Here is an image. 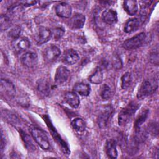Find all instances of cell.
I'll return each instance as SVG.
<instances>
[{
    "instance_id": "1",
    "label": "cell",
    "mask_w": 159,
    "mask_h": 159,
    "mask_svg": "<svg viewBox=\"0 0 159 159\" xmlns=\"http://www.w3.org/2000/svg\"><path fill=\"white\" fill-rule=\"evenodd\" d=\"M139 106L140 105L137 102L131 101L124 108H123L118 116L119 125L120 126L127 125L131 120Z\"/></svg>"
},
{
    "instance_id": "2",
    "label": "cell",
    "mask_w": 159,
    "mask_h": 159,
    "mask_svg": "<svg viewBox=\"0 0 159 159\" xmlns=\"http://www.w3.org/2000/svg\"><path fill=\"white\" fill-rule=\"evenodd\" d=\"M158 88V80L154 79L153 81L146 80L142 82L139 88L137 97L138 99H143L153 94Z\"/></svg>"
},
{
    "instance_id": "3",
    "label": "cell",
    "mask_w": 159,
    "mask_h": 159,
    "mask_svg": "<svg viewBox=\"0 0 159 159\" xmlns=\"http://www.w3.org/2000/svg\"><path fill=\"white\" fill-rule=\"evenodd\" d=\"M30 132L34 140L42 149L48 150L50 148L48 137L42 130L38 127H33L30 128Z\"/></svg>"
},
{
    "instance_id": "4",
    "label": "cell",
    "mask_w": 159,
    "mask_h": 159,
    "mask_svg": "<svg viewBox=\"0 0 159 159\" xmlns=\"http://www.w3.org/2000/svg\"><path fill=\"white\" fill-rule=\"evenodd\" d=\"M146 35L144 32H141L136 35L126 40L123 43L122 47L126 50H135L140 47L145 42Z\"/></svg>"
},
{
    "instance_id": "5",
    "label": "cell",
    "mask_w": 159,
    "mask_h": 159,
    "mask_svg": "<svg viewBox=\"0 0 159 159\" xmlns=\"http://www.w3.org/2000/svg\"><path fill=\"white\" fill-rule=\"evenodd\" d=\"M61 52L60 48L55 45L51 44L45 48L43 52L44 60L49 63L55 61L60 55Z\"/></svg>"
},
{
    "instance_id": "6",
    "label": "cell",
    "mask_w": 159,
    "mask_h": 159,
    "mask_svg": "<svg viewBox=\"0 0 159 159\" xmlns=\"http://www.w3.org/2000/svg\"><path fill=\"white\" fill-rule=\"evenodd\" d=\"M52 38V30L46 27H39L35 35V39L38 44L47 42Z\"/></svg>"
},
{
    "instance_id": "7",
    "label": "cell",
    "mask_w": 159,
    "mask_h": 159,
    "mask_svg": "<svg viewBox=\"0 0 159 159\" xmlns=\"http://www.w3.org/2000/svg\"><path fill=\"white\" fill-rule=\"evenodd\" d=\"M70 70L65 66H60L57 68L55 74V83L57 85H60L65 83L70 76Z\"/></svg>"
},
{
    "instance_id": "8",
    "label": "cell",
    "mask_w": 159,
    "mask_h": 159,
    "mask_svg": "<svg viewBox=\"0 0 159 159\" xmlns=\"http://www.w3.org/2000/svg\"><path fill=\"white\" fill-rule=\"evenodd\" d=\"M113 112V108L111 105L104 107L103 111L99 114L98 119V125L101 128L105 127L107 125L110 119L112 116Z\"/></svg>"
},
{
    "instance_id": "9",
    "label": "cell",
    "mask_w": 159,
    "mask_h": 159,
    "mask_svg": "<svg viewBox=\"0 0 159 159\" xmlns=\"http://www.w3.org/2000/svg\"><path fill=\"white\" fill-rule=\"evenodd\" d=\"M21 63L27 68L34 67L38 62V56L34 52H27L20 58Z\"/></svg>"
},
{
    "instance_id": "10",
    "label": "cell",
    "mask_w": 159,
    "mask_h": 159,
    "mask_svg": "<svg viewBox=\"0 0 159 159\" xmlns=\"http://www.w3.org/2000/svg\"><path fill=\"white\" fill-rule=\"evenodd\" d=\"M12 45L16 52H23L29 48L30 43L27 37H19L14 39Z\"/></svg>"
},
{
    "instance_id": "11",
    "label": "cell",
    "mask_w": 159,
    "mask_h": 159,
    "mask_svg": "<svg viewBox=\"0 0 159 159\" xmlns=\"http://www.w3.org/2000/svg\"><path fill=\"white\" fill-rule=\"evenodd\" d=\"M55 12L60 17L69 18L72 13V8L69 4L62 2L56 6Z\"/></svg>"
},
{
    "instance_id": "12",
    "label": "cell",
    "mask_w": 159,
    "mask_h": 159,
    "mask_svg": "<svg viewBox=\"0 0 159 159\" xmlns=\"http://www.w3.org/2000/svg\"><path fill=\"white\" fill-rule=\"evenodd\" d=\"M80 60V56L78 52L73 49H68L63 53L62 60L63 63L68 65H73Z\"/></svg>"
},
{
    "instance_id": "13",
    "label": "cell",
    "mask_w": 159,
    "mask_h": 159,
    "mask_svg": "<svg viewBox=\"0 0 159 159\" xmlns=\"http://www.w3.org/2000/svg\"><path fill=\"white\" fill-rule=\"evenodd\" d=\"M1 91L2 93L6 94L9 97H14L16 94V88L14 85L8 80H1Z\"/></svg>"
},
{
    "instance_id": "14",
    "label": "cell",
    "mask_w": 159,
    "mask_h": 159,
    "mask_svg": "<svg viewBox=\"0 0 159 159\" xmlns=\"http://www.w3.org/2000/svg\"><path fill=\"white\" fill-rule=\"evenodd\" d=\"M86 17L82 14H75L70 20V26L73 29H81L85 23Z\"/></svg>"
},
{
    "instance_id": "15",
    "label": "cell",
    "mask_w": 159,
    "mask_h": 159,
    "mask_svg": "<svg viewBox=\"0 0 159 159\" xmlns=\"http://www.w3.org/2000/svg\"><path fill=\"white\" fill-rule=\"evenodd\" d=\"M105 150L107 155L110 158H116L118 155L116 142L114 139H108L106 142Z\"/></svg>"
},
{
    "instance_id": "16",
    "label": "cell",
    "mask_w": 159,
    "mask_h": 159,
    "mask_svg": "<svg viewBox=\"0 0 159 159\" xmlns=\"http://www.w3.org/2000/svg\"><path fill=\"white\" fill-rule=\"evenodd\" d=\"M102 19L107 24H114L117 21V14L112 9L104 11L102 14Z\"/></svg>"
},
{
    "instance_id": "17",
    "label": "cell",
    "mask_w": 159,
    "mask_h": 159,
    "mask_svg": "<svg viewBox=\"0 0 159 159\" xmlns=\"http://www.w3.org/2000/svg\"><path fill=\"white\" fill-rule=\"evenodd\" d=\"M65 102L73 108H77L80 103L78 95L75 92H67L64 96Z\"/></svg>"
},
{
    "instance_id": "18",
    "label": "cell",
    "mask_w": 159,
    "mask_h": 159,
    "mask_svg": "<svg viewBox=\"0 0 159 159\" xmlns=\"http://www.w3.org/2000/svg\"><path fill=\"white\" fill-rule=\"evenodd\" d=\"M73 91L76 93L83 96H87L91 92V87L88 84L84 83H76L73 87Z\"/></svg>"
},
{
    "instance_id": "19",
    "label": "cell",
    "mask_w": 159,
    "mask_h": 159,
    "mask_svg": "<svg viewBox=\"0 0 159 159\" xmlns=\"http://www.w3.org/2000/svg\"><path fill=\"white\" fill-rule=\"evenodd\" d=\"M140 25V21L137 18H133L128 20L124 28V30L126 33H131L137 30Z\"/></svg>"
},
{
    "instance_id": "20",
    "label": "cell",
    "mask_w": 159,
    "mask_h": 159,
    "mask_svg": "<svg viewBox=\"0 0 159 159\" xmlns=\"http://www.w3.org/2000/svg\"><path fill=\"white\" fill-rule=\"evenodd\" d=\"M123 7L125 11L127 12V13L131 16L136 14L138 11L137 2L134 0H129L124 1Z\"/></svg>"
},
{
    "instance_id": "21",
    "label": "cell",
    "mask_w": 159,
    "mask_h": 159,
    "mask_svg": "<svg viewBox=\"0 0 159 159\" xmlns=\"http://www.w3.org/2000/svg\"><path fill=\"white\" fill-rule=\"evenodd\" d=\"M103 80V72L102 69L98 66L96 68L94 71L89 76V81L95 84H101Z\"/></svg>"
},
{
    "instance_id": "22",
    "label": "cell",
    "mask_w": 159,
    "mask_h": 159,
    "mask_svg": "<svg viewBox=\"0 0 159 159\" xmlns=\"http://www.w3.org/2000/svg\"><path fill=\"white\" fill-rule=\"evenodd\" d=\"M37 89L43 95L47 96L50 93V84L46 80L39 79L37 83Z\"/></svg>"
},
{
    "instance_id": "23",
    "label": "cell",
    "mask_w": 159,
    "mask_h": 159,
    "mask_svg": "<svg viewBox=\"0 0 159 159\" xmlns=\"http://www.w3.org/2000/svg\"><path fill=\"white\" fill-rule=\"evenodd\" d=\"M71 124L73 129L78 132H83L86 128V124L84 120L80 117L75 118L71 121Z\"/></svg>"
},
{
    "instance_id": "24",
    "label": "cell",
    "mask_w": 159,
    "mask_h": 159,
    "mask_svg": "<svg viewBox=\"0 0 159 159\" xmlns=\"http://www.w3.org/2000/svg\"><path fill=\"white\" fill-rule=\"evenodd\" d=\"M148 112H149L148 109H145V110H143L140 113V114L137 116L135 122V128L137 131L139 130L140 127L145 121L146 119L148 117Z\"/></svg>"
},
{
    "instance_id": "25",
    "label": "cell",
    "mask_w": 159,
    "mask_h": 159,
    "mask_svg": "<svg viewBox=\"0 0 159 159\" xmlns=\"http://www.w3.org/2000/svg\"><path fill=\"white\" fill-rule=\"evenodd\" d=\"M20 135L22 137V139L25 145L26 148L29 150V151H34L35 150V147L34 144L33 143L32 141L31 140L30 137L24 132L21 131L20 132Z\"/></svg>"
},
{
    "instance_id": "26",
    "label": "cell",
    "mask_w": 159,
    "mask_h": 159,
    "mask_svg": "<svg viewBox=\"0 0 159 159\" xmlns=\"http://www.w3.org/2000/svg\"><path fill=\"white\" fill-rule=\"evenodd\" d=\"M132 83V75L130 73H125L121 78V87L123 89H127Z\"/></svg>"
},
{
    "instance_id": "27",
    "label": "cell",
    "mask_w": 159,
    "mask_h": 159,
    "mask_svg": "<svg viewBox=\"0 0 159 159\" xmlns=\"http://www.w3.org/2000/svg\"><path fill=\"white\" fill-rule=\"evenodd\" d=\"M0 25L1 31H4L9 29L11 25V19L6 15L1 14L0 17Z\"/></svg>"
},
{
    "instance_id": "28",
    "label": "cell",
    "mask_w": 159,
    "mask_h": 159,
    "mask_svg": "<svg viewBox=\"0 0 159 159\" xmlns=\"http://www.w3.org/2000/svg\"><path fill=\"white\" fill-rule=\"evenodd\" d=\"M100 94H101V98L103 99L107 100V99H109L111 96V94H112L111 88L106 84H103L102 86L101 87Z\"/></svg>"
},
{
    "instance_id": "29",
    "label": "cell",
    "mask_w": 159,
    "mask_h": 159,
    "mask_svg": "<svg viewBox=\"0 0 159 159\" xmlns=\"http://www.w3.org/2000/svg\"><path fill=\"white\" fill-rule=\"evenodd\" d=\"M20 34H21V29L18 25L14 26L12 28H11L8 32L9 36L14 39L19 38Z\"/></svg>"
},
{
    "instance_id": "30",
    "label": "cell",
    "mask_w": 159,
    "mask_h": 159,
    "mask_svg": "<svg viewBox=\"0 0 159 159\" xmlns=\"http://www.w3.org/2000/svg\"><path fill=\"white\" fill-rule=\"evenodd\" d=\"M65 31L61 27H57L52 30V37L55 40H59L64 34Z\"/></svg>"
},
{
    "instance_id": "31",
    "label": "cell",
    "mask_w": 159,
    "mask_h": 159,
    "mask_svg": "<svg viewBox=\"0 0 159 159\" xmlns=\"http://www.w3.org/2000/svg\"><path fill=\"white\" fill-rule=\"evenodd\" d=\"M112 65L116 69H120L122 66V60L118 55H115L113 57L112 60Z\"/></svg>"
},
{
    "instance_id": "32",
    "label": "cell",
    "mask_w": 159,
    "mask_h": 159,
    "mask_svg": "<svg viewBox=\"0 0 159 159\" xmlns=\"http://www.w3.org/2000/svg\"><path fill=\"white\" fill-rule=\"evenodd\" d=\"M150 60L152 63H154L155 65H158V47L153 51V52L150 55Z\"/></svg>"
},
{
    "instance_id": "33",
    "label": "cell",
    "mask_w": 159,
    "mask_h": 159,
    "mask_svg": "<svg viewBox=\"0 0 159 159\" xmlns=\"http://www.w3.org/2000/svg\"><path fill=\"white\" fill-rule=\"evenodd\" d=\"M6 145V139L5 136L4 135V133L2 130H1V152L2 153Z\"/></svg>"
},
{
    "instance_id": "34",
    "label": "cell",
    "mask_w": 159,
    "mask_h": 159,
    "mask_svg": "<svg viewBox=\"0 0 159 159\" xmlns=\"http://www.w3.org/2000/svg\"><path fill=\"white\" fill-rule=\"evenodd\" d=\"M20 3L25 6H33L37 3V1H20Z\"/></svg>"
}]
</instances>
